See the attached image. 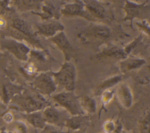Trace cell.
Wrapping results in <instances>:
<instances>
[{
  "label": "cell",
  "instance_id": "obj_1",
  "mask_svg": "<svg viewBox=\"0 0 150 133\" xmlns=\"http://www.w3.org/2000/svg\"><path fill=\"white\" fill-rule=\"evenodd\" d=\"M10 104L15 108L26 114L38 111L46 107V102L38 95H32L24 92L15 96Z\"/></svg>",
  "mask_w": 150,
  "mask_h": 133
},
{
  "label": "cell",
  "instance_id": "obj_2",
  "mask_svg": "<svg viewBox=\"0 0 150 133\" xmlns=\"http://www.w3.org/2000/svg\"><path fill=\"white\" fill-rule=\"evenodd\" d=\"M53 78L56 86H60L66 92H71L74 89L76 69L71 63L66 62L59 71L53 74Z\"/></svg>",
  "mask_w": 150,
  "mask_h": 133
},
{
  "label": "cell",
  "instance_id": "obj_3",
  "mask_svg": "<svg viewBox=\"0 0 150 133\" xmlns=\"http://www.w3.org/2000/svg\"><path fill=\"white\" fill-rule=\"evenodd\" d=\"M53 99L73 116L83 114L80 100L71 92H61L54 95Z\"/></svg>",
  "mask_w": 150,
  "mask_h": 133
},
{
  "label": "cell",
  "instance_id": "obj_4",
  "mask_svg": "<svg viewBox=\"0 0 150 133\" xmlns=\"http://www.w3.org/2000/svg\"><path fill=\"white\" fill-rule=\"evenodd\" d=\"M1 47L2 49L7 50L21 61H26L28 59L29 48L13 38H3L1 41Z\"/></svg>",
  "mask_w": 150,
  "mask_h": 133
},
{
  "label": "cell",
  "instance_id": "obj_5",
  "mask_svg": "<svg viewBox=\"0 0 150 133\" xmlns=\"http://www.w3.org/2000/svg\"><path fill=\"white\" fill-rule=\"evenodd\" d=\"M81 36L88 42L98 43L108 39L110 36V30L104 25L91 24L81 32Z\"/></svg>",
  "mask_w": 150,
  "mask_h": 133
},
{
  "label": "cell",
  "instance_id": "obj_6",
  "mask_svg": "<svg viewBox=\"0 0 150 133\" xmlns=\"http://www.w3.org/2000/svg\"><path fill=\"white\" fill-rule=\"evenodd\" d=\"M33 88L39 93L44 95H50L56 89L52 75L42 73L38 75L33 82Z\"/></svg>",
  "mask_w": 150,
  "mask_h": 133
},
{
  "label": "cell",
  "instance_id": "obj_7",
  "mask_svg": "<svg viewBox=\"0 0 150 133\" xmlns=\"http://www.w3.org/2000/svg\"><path fill=\"white\" fill-rule=\"evenodd\" d=\"M42 114L46 123L59 127L64 125L67 118L65 117L63 112L52 106L46 107Z\"/></svg>",
  "mask_w": 150,
  "mask_h": 133
},
{
  "label": "cell",
  "instance_id": "obj_8",
  "mask_svg": "<svg viewBox=\"0 0 150 133\" xmlns=\"http://www.w3.org/2000/svg\"><path fill=\"white\" fill-rule=\"evenodd\" d=\"M23 88L21 86L13 85L11 83H4L0 86V100L7 106L12 98L22 93Z\"/></svg>",
  "mask_w": 150,
  "mask_h": 133
},
{
  "label": "cell",
  "instance_id": "obj_9",
  "mask_svg": "<svg viewBox=\"0 0 150 133\" xmlns=\"http://www.w3.org/2000/svg\"><path fill=\"white\" fill-rule=\"evenodd\" d=\"M50 40L56 44L57 46L63 51L66 59L67 61L69 60L71 58L73 50L71 44L64 33L63 32H60L59 33L52 37L50 38Z\"/></svg>",
  "mask_w": 150,
  "mask_h": 133
},
{
  "label": "cell",
  "instance_id": "obj_10",
  "mask_svg": "<svg viewBox=\"0 0 150 133\" xmlns=\"http://www.w3.org/2000/svg\"><path fill=\"white\" fill-rule=\"evenodd\" d=\"M38 29V33L45 36L52 37L56 34L58 31L62 32L63 26L57 21L51 20L39 24Z\"/></svg>",
  "mask_w": 150,
  "mask_h": 133
},
{
  "label": "cell",
  "instance_id": "obj_11",
  "mask_svg": "<svg viewBox=\"0 0 150 133\" xmlns=\"http://www.w3.org/2000/svg\"><path fill=\"white\" fill-rule=\"evenodd\" d=\"M12 26L13 29L19 31V32L31 39L35 44H39V43L38 41V40L35 37V33L33 32V29L26 21L22 19L16 18L13 20Z\"/></svg>",
  "mask_w": 150,
  "mask_h": 133
},
{
  "label": "cell",
  "instance_id": "obj_12",
  "mask_svg": "<svg viewBox=\"0 0 150 133\" xmlns=\"http://www.w3.org/2000/svg\"><path fill=\"white\" fill-rule=\"evenodd\" d=\"M60 12L66 15L83 16L88 19L93 18L88 12L84 10V4L80 1L76 3L66 4L61 9Z\"/></svg>",
  "mask_w": 150,
  "mask_h": 133
},
{
  "label": "cell",
  "instance_id": "obj_13",
  "mask_svg": "<svg viewBox=\"0 0 150 133\" xmlns=\"http://www.w3.org/2000/svg\"><path fill=\"white\" fill-rule=\"evenodd\" d=\"M85 4L87 12L93 17L100 19H104L107 16V12L105 8L97 1H86Z\"/></svg>",
  "mask_w": 150,
  "mask_h": 133
},
{
  "label": "cell",
  "instance_id": "obj_14",
  "mask_svg": "<svg viewBox=\"0 0 150 133\" xmlns=\"http://www.w3.org/2000/svg\"><path fill=\"white\" fill-rule=\"evenodd\" d=\"M117 96L121 104L125 108H129L132 105V94L129 88L126 85H122L118 88Z\"/></svg>",
  "mask_w": 150,
  "mask_h": 133
},
{
  "label": "cell",
  "instance_id": "obj_15",
  "mask_svg": "<svg viewBox=\"0 0 150 133\" xmlns=\"http://www.w3.org/2000/svg\"><path fill=\"white\" fill-rule=\"evenodd\" d=\"M23 117L25 120L35 128L43 129L46 125V122L44 120L42 113L40 111L24 114Z\"/></svg>",
  "mask_w": 150,
  "mask_h": 133
},
{
  "label": "cell",
  "instance_id": "obj_16",
  "mask_svg": "<svg viewBox=\"0 0 150 133\" xmlns=\"http://www.w3.org/2000/svg\"><path fill=\"white\" fill-rule=\"evenodd\" d=\"M142 5H137L134 3L127 1L124 7V9L126 10L127 13L126 19H132L140 15L141 12L142 11Z\"/></svg>",
  "mask_w": 150,
  "mask_h": 133
},
{
  "label": "cell",
  "instance_id": "obj_17",
  "mask_svg": "<svg viewBox=\"0 0 150 133\" xmlns=\"http://www.w3.org/2000/svg\"><path fill=\"white\" fill-rule=\"evenodd\" d=\"M83 121L84 117L81 115L74 116L71 118H67L65 121L64 125L68 127L70 130L78 131L81 127Z\"/></svg>",
  "mask_w": 150,
  "mask_h": 133
},
{
  "label": "cell",
  "instance_id": "obj_18",
  "mask_svg": "<svg viewBox=\"0 0 150 133\" xmlns=\"http://www.w3.org/2000/svg\"><path fill=\"white\" fill-rule=\"evenodd\" d=\"M145 61L142 59L128 60L121 63L122 69L125 71L136 69L142 65Z\"/></svg>",
  "mask_w": 150,
  "mask_h": 133
},
{
  "label": "cell",
  "instance_id": "obj_19",
  "mask_svg": "<svg viewBox=\"0 0 150 133\" xmlns=\"http://www.w3.org/2000/svg\"><path fill=\"white\" fill-rule=\"evenodd\" d=\"M83 110H85L88 113H94L96 110V104L95 100L90 97H85L80 102Z\"/></svg>",
  "mask_w": 150,
  "mask_h": 133
},
{
  "label": "cell",
  "instance_id": "obj_20",
  "mask_svg": "<svg viewBox=\"0 0 150 133\" xmlns=\"http://www.w3.org/2000/svg\"><path fill=\"white\" fill-rule=\"evenodd\" d=\"M139 133H149V113L147 112L141 118L139 124Z\"/></svg>",
  "mask_w": 150,
  "mask_h": 133
},
{
  "label": "cell",
  "instance_id": "obj_21",
  "mask_svg": "<svg viewBox=\"0 0 150 133\" xmlns=\"http://www.w3.org/2000/svg\"><path fill=\"white\" fill-rule=\"evenodd\" d=\"M100 55L106 56V57H123L124 55V52L122 50L119 48H110L107 50H105Z\"/></svg>",
  "mask_w": 150,
  "mask_h": 133
},
{
  "label": "cell",
  "instance_id": "obj_22",
  "mask_svg": "<svg viewBox=\"0 0 150 133\" xmlns=\"http://www.w3.org/2000/svg\"><path fill=\"white\" fill-rule=\"evenodd\" d=\"M13 127L16 133H27L26 125L21 121H15L13 124Z\"/></svg>",
  "mask_w": 150,
  "mask_h": 133
},
{
  "label": "cell",
  "instance_id": "obj_23",
  "mask_svg": "<svg viewBox=\"0 0 150 133\" xmlns=\"http://www.w3.org/2000/svg\"><path fill=\"white\" fill-rule=\"evenodd\" d=\"M120 79H121V77L118 76H115L113 78L110 79L105 81L104 82H103L100 85V88L101 89H105V88H108L110 86H112L114 85H115V83H117Z\"/></svg>",
  "mask_w": 150,
  "mask_h": 133
},
{
  "label": "cell",
  "instance_id": "obj_24",
  "mask_svg": "<svg viewBox=\"0 0 150 133\" xmlns=\"http://www.w3.org/2000/svg\"><path fill=\"white\" fill-rule=\"evenodd\" d=\"M18 5L23 6L25 8H30L32 7H36L39 1H17Z\"/></svg>",
  "mask_w": 150,
  "mask_h": 133
},
{
  "label": "cell",
  "instance_id": "obj_25",
  "mask_svg": "<svg viewBox=\"0 0 150 133\" xmlns=\"http://www.w3.org/2000/svg\"><path fill=\"white\" fill-rule=\"evenodd\" d=\"M42 130L40 133H62L58 128L51 125H46Z\"/></svg>",
  "mask_w": 150,
  "mask_h": 133
},
{
  "label": "cell",
  "instance_id": "obj_26",
  "mask_svg": "<svg viewBox=\"0 0 150 133\" xmlns=\"http://www.w3.org/2000/svg\"><path fill=\"white\" fill-rule=\"evenodd\" d=\"M1 118L2 119L4 122L9 123L12 121L13 117H12V115L11 114V113H9V112H8V113L5 112L1 117Z\"/></svg>",
  "mask_w": 150,
  "mask_h": 133
},
{
  "label": "cell",
  "instance_id": "obj_27",
  "mask_svg": "<svg viewBox=\"0 0 150 133\" xmlns=\"http://www.w3.org/2000/svg\"><path fill=\"white\" fill-rule=\"evenodd\" d=\"M7 109V106L3 104L0 100V118L2 116V115L5 113Z\"/></svg>",
  "mask_w": 150,
  "mask_h": 133
},
{
  "label": "cell",
  "instance_id": "obj_28",
  "mask_svg": "<svg viewBox=\"0 0 150 133\" xmlns=\"http://www.w3.org/2000/svg\"><path fill=\"white\" fill-rule=\"evenodd\" d=\"M6 23L3 19H0V29H4Z\"/></svg>",
  "mask_w": 150,
  "mask_h": 133
},
{
  "label": "cell",
  "instance_id": "obj_29",
  "mask_svg": "<svg viewBox=\"0 0 150 133\" xmlns=\"http://www.w3.org/2000/svg\"><path fill=\"white\" fill-rule=\"evenodd\" d=\"M0 133H13V132L7 130L5 127H2V128L0 130Z\"/></svg>",
  "mask_w": 150,
  "mask_h": 133
},
{
  "label": "cell",
  "instance_id": "obj_30",
  "mask_svg": "<svg viewBox=\"0 0 150 133\" xmlns=\"http://www.w3.org/2000/svg\"><path fill=\"white\" fill-rule=\"evenodd\" d=\"M67 133H80L79 131H72V130H70L68 132H67Z\"/></svg>",
  "mask_w": 150,
  "mask_h": 133
},
{
  "label": "cell",
  "instance_id": "obj_31",
  "mask_svg": "<svg viewBox=\"0 0 150 133\" xmlns=\"http://www.w3.org/2000/svg\"><path fill=\"white\" fill-rule=\"evenodd\" d=\"M121 129L120 128H118L117 129H116V130L113 132V133H121Z\"/></svg>",
  "mask_w": 150,
  "mask_h": 133
},
{
  "label": "cell",
  "instance_id": "obj_32",
  "mask_svg": "<svg viewBox=\"0 0 150 133\" xmlns=\"http://www.w3.org/2000/svg\"><path fill=\"white\" fill-rule=\"evenodd\" d=\"M4 121H3V120H2V119L1 118H0V127L1 126H2V125H3V124H4Z\"/></svg>",
  "mask_w": 150,
  "mask_h": 133
},
{
  "label": "cell",
  "instance_id": "obj_33",
  "mask_svg": "<svg viewBox=\"0 0 150 133\" xmlns=\"http://www.w3.org/2000/svg\"><path fill=\"white\" fill-rule=\"evenodd\" d=\"M121 133H126V132H121Z\"/></svg>",
  "mask_w": 150,
  "mask_h": 133
}]
</instances>
